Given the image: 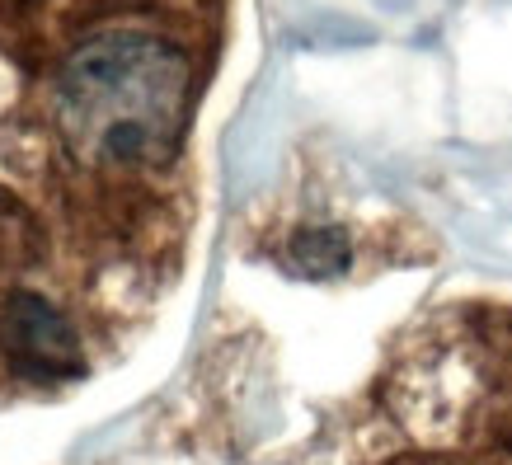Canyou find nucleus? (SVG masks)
<instances>
[{
	"label": "nucleus",
	"mask_w": 512,
	"mask_h": 465,
	"mask_svg": "<svg viewBox=\"0 0 512 465\" xmlns=\"http://www.w3.org/2000/svg\"><path fill=\"white\" fill-rule=\"evenodd\" d=\"M348 465H512V301H447L390 343Z\"/></svg>",
	"instance_id": "f03ea898"
},
{
	"label": "nucleus",
	"mask_w": 512,
	"mask_h": 465,
	"mask_svg": "<svg viewBox=\"0 0 512 465\" xmlns=\"http://www.w3.org/2000/svg\"><path fill=\"white\" fill-rule=\"evenodd\" d=\"M141 320L0 179V390L66 386L118 353Z\"/></svg>",
	"instance_id": "7ed1b4c3"
},
{
	"label": "nucleus",
	"mask_w": 512,
	"mask_h": 465,
	"mask_svg": "<svg viewBox=\"0 0 512 465\" xmlns=\"http://www.w3.org/2000/svg\"><path fill=\"white\" fill-rule=\"evenodd\" d=\"M207 57V29L104 24L19 71L0 109L5 184L141 315L184 264L188 132Z\"/></svg>",
	"instance_id": "f257e3e1"
}]
</instances>
